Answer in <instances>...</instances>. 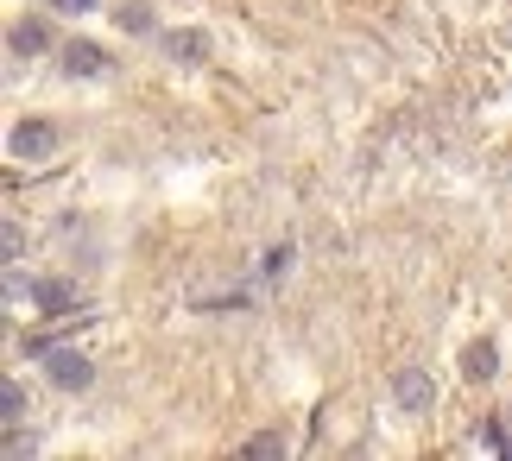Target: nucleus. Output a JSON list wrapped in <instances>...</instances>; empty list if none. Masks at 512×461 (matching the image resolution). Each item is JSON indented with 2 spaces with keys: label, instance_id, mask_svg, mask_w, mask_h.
<instances>
[{
  "label": "nucleus",
  "instance_id": "1",
  "mask_svg": "<svg viewBox=\"0 0 512 461\" xmlns=\"http://www.w3.org/2000/svg\"><path fill=\"white\" fill-rule=\"evenodd\" d=\"M38 360H45L51 386H64V392H89V386H95V367H89V354H76V348H45Z\"/></svg>",
  "mask_w": 512,
  "mask_h": 461
},
{
  "label": "nucleus",
  "instance_id": "2",
  "mask_svg": "<svg viewBox=\"0 0 512 461\" xmlns=\"http://www.w3.org/2000/svg\"><path fill=\"white\" fill-rule=\"evenodd\" d=\"M51 146H57V127H45V120H19L13 139H7V152L19 158V165H26V158H45Z\"/></svg>",
  "mask_w": 512,
  "mask_h": 461
},
{
  "label": "nucleus",
  "instance_id": "3",
  "mask_svg": "<svg viewBox=\"0 0 512 461\" xmlns=\"http://www.w3.org/2000/svg\"><path fill=\"white\" fill-rule=\"evenodd\" d=\"M392 398H399L405 411H430V405H437V386H430L424 367H399V379H392Z\"/></svg>",
  "mask_w": 512,
  "mask_h": 461
},
{
  "label": "nucleus",
  "instance_id": "4",
  "mask_svg": "<svg viewBox=\"0 0 512 461\" xmlns=\"http://www.w3.org/2000/svg\"><path fill=\"white\" fill-rule=\"evenodd\" d=\"M108 70V51L89 45V38H70L64 45V76H102Z\"/></svg>",
  "mask_w": 512,
  "mask_h": 461
},
{
  "label": "nucleus",
  "instance_id": "5",
  "mask_svg": "<svg viewBox=\"0 0 512 461\" xmlns=\"http://www.w3.org/2000/svg\"><path fill=\"white\" fill-rule=\"evenodd\" d=\"M159 45H165L171 64H203V57H209V38L203 32H165Z\"/></svg>",
  "mask_w": 512,
  "mask_h": 461
},
{
  "label": "nucleus",
  "instance_id": "6",
  "mask_svg": "<svg viewBox=\"0 0 512 461\" xmlns=\"http://www.w3.org/2000/svg\"><path fill=\"white\" fill-rule=\"evenodd\" d=\"M45 45H51V26H45V19H19L13 38H7V51H13V57H38Z\"/></svg>",
  "mask_w": 512,
  "mask_h": 461
},
{
  "label": "nucleus",
  "instance_id": "7",
  "mask_svg": "<svg viewBox=\"0 0 512 461\" xmlns=\"http://www.w3.org/2000/svg\"><path fill=\"white\" fill-rule=\"evenodd\" d=\"M462 373L475 379V386H481V379H494V373H500V348H494V342H475V348H462Z\"/></svg>",
  "mask_w": 512,
  "mask_h": 461
},
{
  "label": "nucleus",
  "instance_id": "8",
  "mask_svg": "<svg viewBox=\"0 0 512 461\" xmlns=\"http://www.w3.org/2000/svg\"><path fill=\"white\" fill-rule=\"evenodd\" d=\"M114 19H121V32H133V38H152V32H159V26H152V7H146V0H133V7H121Z\"/></svg>",
  "mask_w": 512,
  "mask_h": 461
},
{
  "label": "nucleus",
  "instance_id": "9",
  "mask_svg": "<svg viewBox=\"0 0 512 461\" xmlns=\"http://www.w3.org/2000/svg\"><path fill=\"white\" fill-rule=\"evenodd\" d=\"M32 304H45V310H70V304H76V291H70V285H32Z\"/></svg>",
  "mask_w": 512,
  "mask_h": 461
},
{
  "label": "nucleus",
  "instance_id": "10",
  "mask_svg": "<svg viewBox=\"0 0 512 461\" xmlns=\"http://www.w3.org/2000/svg\"><path fill=\"white\" fill-rule=\"evenodd\" d=\"M0 411H7V424H26V392H19V379L0 386Z\"/></svg>",
  "mask_w": 512,
  "mask_h": 461
},
{
  "label": "nucleus",
  "instance_id": "11",
  "mask_svg": "<svg viewBox=\"0 0 512 461\" xmlns=\"http://www.w3.org/2000/svg\"><path fill=\"white\" fill-rule=\"evenodd\" d=\"M291 443H285V430H266V436H253L247 443V455H285Z\"/></svg>",
  "mask_w": 512,
  "mask_h": 461
},
{
  "label": "nucleus",
  "instance_id": "12",
  "mask_svg": "<svg viewBox=\"0 0 512 461\" xmlns=\"http://www.w3.org/2000/svg\"><path fill=\"white\" fill-rule=\"evenodd\" d=\"M285 266H291V247H272V253H266V278H279Z\"/></svg>",
  "mask_w": 512,
  "mask_h": 461
},
{
  "label": "nucleus",
  "instance_id": "13",
  "mask_svg": "<svg viewBox=\"0 0 512 461\" xmlns=\"http://www.w3.org/2000/svg\"><path fill=\"white\" fill-rule=\"evenodd\" d=\"M51 7H57V13H95L102 0H51Z\"/></svg>",
  "mask_w": 512,
  "mask_h": 461
}]
</instances>
